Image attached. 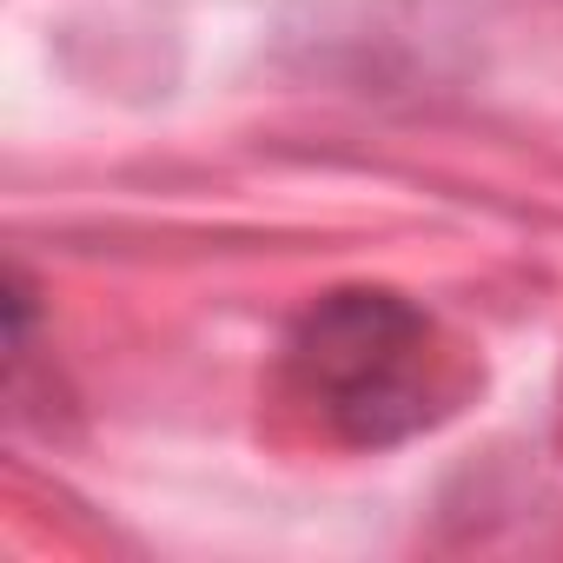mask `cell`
<instances>
[{
  "mask_svg": "<svg viewBox=\"0 0 563 563\" xmlns=\"http://www.w3.org/2000/svg\"><path fill=\"white\" fill-rule=\"evenodd\" d=\"M286 391L358 451H385L457 411L464 365L438 319L398 292H325L286 339Z\"/></svg>",
  "mask_w": 563,
  "mask_h": 563,
  "instance_id": "1",
  "label": "cell"
}]
</instances>
